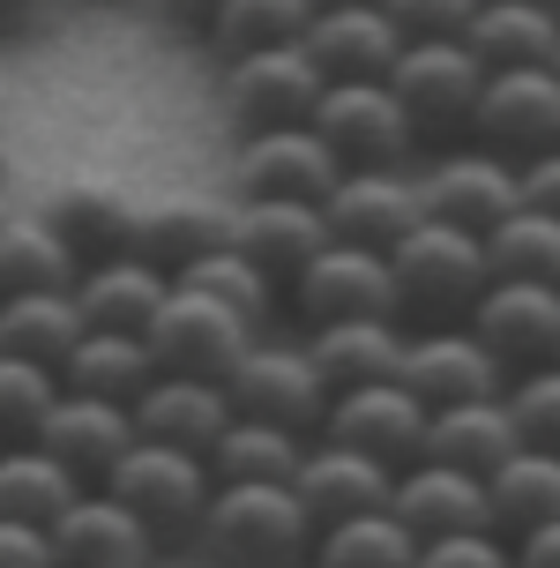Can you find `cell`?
<instances>
[{
    "label": "cell",
    "mask_w": 560,
    "mask_h": 568,
    "mask_svg": "<svg viewBox=\"0 0 560 568\" xmlns=\"http://www.w3.org/2000/svg\"><path fill=\"white\" fill-rule=\"evenodd\" d=\"M254 337H262V329H247L240 314L210 307V300L180 292V284L157 300L150 329H142V344H150L157 374H202V382H224V374H232V359H240Z\"/></svg>",
    "instance_id": "10"
},
{
    "label": "cell",
    "mask_w": 560,
    "mask_h": 568,
    "mask_svg": "<svg viewBox=\"0 0 560 568\" xmlns=\"http://www.w3.org/2000/svg\"><path fill=\"white\" fill-rule=\"evenodd\" d=\"M314 0H217L202 16V38L217 60H240V53H269V45H299Z\"/></svg>",
    "instance_id": "35"
},
{
    "label": "cell",
    "mask_w": 560,
    "mask_h": 568,
    "mask_svg": "<svg viewBox=\"0 0 560 568\" xmlns=\"http://www.w3.org/2000/svg\"><path fill=\"white\" fill-rule=\"evenodd\" d=\"M389 516L411 539H448V531H486V486L456 464L411 456L404 471H389Z\"/></svg>",
    "instance_id": "19"
},
{
    "label": "cell",
    "mask_w": 560,
    "mask_h": 568,
    "mask_svg": "<svg viewBox=\"0 0 560 568\" xmlns=\"http://www.w3.org/2000/svg\"><path fill=\"white\" fill-rule=\"evenodd\" d=\"M411 568H508V546L493 531H448V539H419Z\"/></svg>",
    "instance_id": "43"
},
{
    "label": "cell",
    "mask_w": 560,
    "mask_h": 568,
    "mask_svg": "<svg viewBox=\"0 0 560 568\" xmlns=\"http://www.w3.org/2000/svg\"><path fill=\"white\" fill-rule=\"evenodd\" d=\"M68 501H75V479H68L38 442L0 449V524H30V531H45Z\"/></svg>",
    "instance_id": "37"
},
{
    "label": "cell",
    "mask_w": 560,
    "mask_h": 568,
    "mask_svg": "<svg viewBox=\"0 0 560 568\" xmlns=\"http://www.w3.org/2000/svg\"><path fill=\"white\" fill-rule=\"evenodd\" d=\"M45 225L60 232V247L83 270V262L128 255V240H135V202L120 195V187H60L53 210H45Z\"/></svg>",
    "instance_id": "31"
},
{
    "label": "cell",
    "mask_w": 560,
    "mask_h": 568,
    "mask_svg": "<svg viewBox=\"0 0 560 568\" xmlns=\"http://www.w3.org/2000/svg\"><path fill=\"white\" fill-rule=\"evenodd\" d=\"M516 202H531V210H560V150L516 165Z\"/></svg>",
    "instance_id": "44"
},
{
    "label": "cell",
    "mask_w": 560,
    "mask_h": 568,
    "mask_svg": "<svg viewBox=\"0 0 560 568\" xmlns=\"http://www.w3.org/2000/svg\"><path fill=\"white\" fill-rule=\"evenodd\" d=\"M224 247H240V255L262 270L269 284H284L314 247H329V225H322V202H277V195H247L232 210V232H224Z\"/></svg>",
    "instance_id": "24"
},
{
    "label": "cell",
    "mask_w": 560,
    "mask_h": 568,
    "mask_svg": "<svg viewBox=\"0 0 560 568\" xmlns=\"http://www.w3.org/2000/svg\"><path fill=\"white\" fill-rule=\"evenodd\" d=\"M411 195H419L426 225L486 232L493 217L516 210V165H508V158H486V150H471V142H456V150H441V158L411 180Z\"/></svg>",
    "instance_id": "14"
},
{
    "label": "cell",
    "mask_w": 560,
    "mask_h": 568,
    "mask_svg": "<svg viewBox=\"0 0 560 568\" xmlns=\"http://www.w3.org/2000/svg\"><path fill=\"white\" fill-rule=\"evenodd\" d=\"M60 0H0V30H38Z\"/></svg>",
    "instance_id": "47"
},
{
    "label": "cell",
    "mask_w": 560,
    "mask_h": 568,
    "mask_svg": "<svg viewBox=\"0 0 560 568\" xmlns=\"http://www.w3.org/2000/svg\"><path fill=\"white\" fill-rule=\"evenodd\" d=\"M45 546H53L60 568H150L157 561L150 531L112 501L105 486H75V501L45 524Z\"/></svg>",
    "instance_id": "17"
},
{
    "label": "cell",
    "mask_w": 560,
    "mask_h": 568,
    "mask_svg": "<svg viewBox=\"0 0 560 568\" xmlns=\"http://www.w3.org/2000/svg\"><path fill=\"white\" fill-rule=\"evenodd\" d=\"M150 374H157V359H150V344H142V337H105V329H83V337L68 344V359L53 367V382H60V389H75V397L135 404Z\"/></svg>",
    "instance_id": "30"
},
{
    "label": "cell",
    "mask_w": 560,
    "mask_h": 568,
    "mask_svg": "<svg viewBox=\"0 0 560 568\" xmlns=\"http://www.w3.org/2000/svg\"><path fill=\"white\" fill-rule=\"evenodd\" d=\"M224 404H232V419H254V426H277V434L314 442V434H322V404H329V389H322V374L307 367L299 344L254 337L247 352L232 359V374H224Z\"/></svg>",
    "instance_id": "5"
},
{
    "label": "cell",
    "mask_w": 560,
    "mask_h": 568,
    "mask_svg": "<svg viewBox=\"0 0 560 568\" xmlns=\"http://www.w3.org/2000/svg\"><path fill=\"white\" fill-rule=\"evenodd\" d=\"M0 187H8V135H0Z\"/></svg>",
    "instance_id": "50"
},
{
    "label": "cell",
    "mask_w": 560,
    "mask_h": 568,
    "mask_svg": "<svg viewBox=\"0 0 560 568\" xmlns=\"http://www.w3.org/2000/svg\"><path fill=\"white\" fill-rule=\"evenodd\" d=\"M232 172H240V195H277V202H322L336 180H344V165L329 158V142L314 135V128H262V135H240Z\"/></svg>",
    "instance_id": "16"
},
{
    "label": "cell",
    "mask_w": 560,
    "mask_h": 568,
    "mask_svg": "<svg viewBox=\"0 0 560 568\" xmlns=\"http://www.w3.org/2000/svg\"><path fill=\"white\" fill-rule=\"evenodd\" d=\"M75 337H83V322L68 292H0V359H30L53 374Z\"/></svg>",
    "instance_id": "32"
},
{
    "label": "cell",
    "mask_w": 560,
    "mask_h": 568,
    "mask_svg": "<svg viewBox=\"0 0 560 568\" xmlns=\"http://www.w3.org/2000/svg\"><path fill=\"white\" fill-rule=\"evenodd\" d=\"M172 16H180V23H202V16H210V8H217V0H165Z\"/></svg>",
    "instance_id": "48"
},
{
    "label": "cell",
    "mask_w": 560,
    "mask_h": 568,
    "mask_svg": "<svg viewBox=\"0 0 560 568\" xmlns=\"http://www.w3.org/2000/svg\"><path fill=\"white\" fill-rule=\"evenodd\" d=\"M299 434H277V426H254V419H232L202 449V464H210V479L217 486H292V471H299Z\"/></svg>",
    "instance_id": "34"
},
{
    "label": "cell",
    "mask_w": 560,
    "mask_h": 568,
    "mask_svg": "<svg viewBox=\"0 0 560 568\" xmlns=\"http://www.w3.org/2000/svg\"><path fill=\"white\" fill-rule=\"evenodd\" d=\"M486 531L493 539H523L531 524H560V449H508L486 471Z\"/></svg>",
    "instance_id": "27"
},
{
    "label": "cell",
    "mask_w": 560,
    "mask_h": 568,
    "mask_svg": "<svg viewBox=\"0 0 560 568\" xmlns=\"http://www.w3.org/2000/svg\"><path fill=\"white\" fill-rule=\"evenodd\" d=\"M142 442H165V449L202 456L232 426V404H224V382H202V374H150L142 397L128 404Z\"/></svg>",
    "instance_id": "21"
},
{
    "label": "cell",
    "mask_w": 560,
    "mask_h": 568,
    "mask_svg": "<svg viewBox=\"0 0 560 568\" xmlns=\"http://www.w3.org/2000/svg\"><path fill=\"white\" fill-rule=\"evenodd\" d=\"M172 284L195 292V300H210V307H224V314H240L247 329H262V322L277 314V284L262 277L240 247H210V255H195L187 270H172Z\"/></svg>",
    "instance_id": "36"
},
{
    "label": "cell",
    "mask_w": 560,
    "mask_h": 568,
    "mask_svg": "<svg viewBox=\"0 0 560 568\" xmlns=\"http://www.w3.org/2000/svg\"><path fill=\"white\" fill-rule=\"evenodd\" d=\"M284 300L299 314V329H322V322H359V314H396V292H389V255L374 247H314L292 277H284Z\"/></svg>",
    "instance_id": "9"
},
{
    "label": "cell",
    "mask_w": 560,
    "mask_h": 568,
    "mask_svg": "<svg viewBox=\"0 0 560 568\" xmlns=\"http://www.w3.org/2000/svg\"><path fill=\"white\" fill-rule=\"evenodd\" d=\"M68 284H75V255L60 247V232L16 210L0 225V292H68Z\"/></svg>",
    "instance_id": "39"
},
{
    "label": "cell",
    "mask_w": 560,
    "mask_h": 568,
    "mask_svg": "<svg viewBox=\"0 0 560 568\" xmlns=\"http://www.w3.org/2000/svg\"><path fill=\"white\" fill-rule=\"evenodd\" d=\"M8 217H16V202H8V187H0V225H8Z\"/></svg>",
    "instance_id": "49"
},
{
    "label": "cell",
    "mask_w": 560,
    "mask_h": 568,
    "mask_svg": "<svg viewBox=\"0 0 560 568\" xmlns=\"http://www.w3.org/2000/svg\"><path fill=\"white\" fill-rule=\"evenodd\" d=\"M53 397H60V382L45 367H30V359H0V449L30 442Z\"/></svg>",
    "instance_id": "41"
},
{
    "label": "cell",
    "mask_w": 560,
    "mask_h": 568,
    "mask_svg": "<svg viewBox=\"0 0 560 568\" xmlns=\"http://www.w3.org/2000/svg\"><path fill=\"white\" fill-rule=\"evenodd\" d=\"M0 98H8V83H0Z\"/></svg>",
    "instance_id": "53"
},
{
    "label": "cell",
    "mask_w": 560,
    "mask_h": 568,
    "mask_svg": "<svg viewBox=\"0 0 560 568\" xmlns=\"http://www.w3.org/2000/svg\"><path fill=\"white\" fill-rule=\"evenodd\" d=\"M38 449L53 456L60 471L75 486H98L120 464V449L135 442V419H128V404H105V397H75V389H60L53 404H45V419H38V434H30Z\"/></svg>",
    "instance_id": "15"
},
{
    "label": "cell",
    "mask_w": 560,
    "mask_h": 568,
    "mask_svg": "<svg viewBox=\"0 0 560 568\" xmlns=\"http://www.w3.org/2000/svg\"><path fill=\"white\" fill-rule=\"evenodd\" d=\"M299 53H307V68L322 83H381L389 60L404 53V38L366 0V8H314L307 30H299Z\"/></svg>",
    "instance_id": "18"
},
{
    "label": "cell",
    "mask_w": 560,
    "mask_h": 568,
    "mask_svg": "<svg viewBox=\"0 0 560 568\" xmlns=\"http://www.w3.org/2000/svg\"><path fill=\"white\" fill-rule=\"evenodd\" d=\"M486 255H478V232L456 225H411L389 247V292H396V322L404 329H448L464 322L471 300L486 292Z\"/></svg>",
    "instance_id": "2"
},
{
    "label": "cell",
    "mask_w": 560,
    "mask_h": 568,
    "mask_svg": "<svg viewBox=\"0 0 560 568\" xmlns=\"http://www.w3.org/2000/svg\"><path fill=\"white\" fill-rule=\"evenodd\" d=\"M187 546H202V568H307L314 516L292 486H210Z\"/></svg>",
    "instance_id": "1"
},
{
    "label": "cell",
    "mask_w": 560,
    "mask_h": 568,
    "mask_svg": "<svg viewBox=\"0 0 560 568\" xmlns=\"http://www.w3.org/2000/svg\"><path fill=\"white\" fill-rule=\"evenodd\" d=\"M314 98H322V75L307 68L299 45H269V53L224 60V113H232L240 135H262V128H307Z\"/></svg>",
    "instance_id": "12"
},
{
    "label": "cell",
    "mask_w": 560,
    "mask_h": 568,
    "mask_svg": "<svg viewBox=\"0 0 560 568\" xmlns=\"http://www.w3.org/2000/svg\"><path fill=\"white\" fill-rule=\"evenodd\" d=\"M224 232H232V210L210 195H165V202H135V240H128V255H142L150 270H187L195 255L224 247Z\"/></svg>",
    "instance_id": "26"
},
{
    "label": "cell",
    "mask_w": 560,
    "mask_h": 568,
    "mask_svg": "<svg viewBox=\"0 0 560 568\" xmlns=\"http://www.w3.org/2000/svg\"><path fill=\"white\" fill-rule=\"evenodd\" d=\"M516 449V434H508L501 404H448V412H426V442L419 456H434V464H456V471H471V479H486L501 456Z\"/></svg>",
    "instance_id": "33"
},
{
    "label": "cell",
    "mask_w": 560,
    "mask_h": 568,
    "mask_svg": "<svg viewBox=\"0 0 560 568\" xmlns=\"http://www.w3.org/2000/svg\"><path fill=\"white\" fill-rule=\"evenodd\" d=\"M307 367L322 374V389H359V382H381L396 374V352H404V322L396 314H359V322H322L307 329Z\"/></svg>",
    "instance_id": "28"
},
{
    "label": "cell",
    "mask_w": 560,
    "mask_h": 568,
    "mask_svg": "<svg viewBox=\"0 0 560 568\" xmlns=\"http://www.w3.org/2000/svg\"><path fill=\"white\" fill-rule=\"evenodd\" d=\"M307 128L329 142V158L344 172H396L419 142H411V120L389 98V83H322Z\"/></svg>",
    "instance_id": "7"
},
{
    "label": "cell",
    "mask_w": 560,
    "mask_h": 568,
    "mask_svg": "<svg viewBox=\"0 0 560 568\" xmlns=\"http://www.w3.org/2000/svg\"><path fill=\"white\" fill-rule=\"evenodd\" d=\"M464 329L493 352V367H501V374L553 367V359H560V292H553V284H501V277H493L471 300Z\"/></svg>",
    "instance_id": "11"
},
{
    "label": "cell",
    "mask_w": 560,
    "mask_h": 568,
    "mask_svg": "<svg viewBox=\"0 0 560 568\" xmlns=\"http://www.w3.org/2000/svg\"><path fill=\"white\" fill-rule=\"evenodd\" d=\"M374 8L389 16V30L404 45H419V38H456V30L471 23L478 0H374Z\"/></svg>",
    "instance_id": "42"
},
{
    "label": "cell",
    "mask_w": 560,
    "mask_h": 568,
    "mask_svg": "<svg viewBox=\"0 0 560 568\" xmlns=\"http://www.w3.org/2000/svg\"><path fill=\"white\" fill-rule=\"evenodd\" d=\"M478 255H486V277L501 284H560V210L516 202L508 217L478 232Z\"/></svg>",
    "instance_id": "29"
},
{
    "label": "cell",
    "mask_w": 560,
    "mask_h": 568,
    "mask_svg": "<svg viewBox=\"0 0 560 568\" xmlns=\"http://www.w3.org/2000/svg\"><path fill=\"white\" fill-rule=\"evenodd\" d=\"M456 45L493 75V68H560V23L538 0H478Z\"/></svg>",
    "instance_id": "25"
},
{
    "label": "cell",
    "mask_w": 560,
    "mask_h": 568,
    "mask_svg": "<svg viewBox=\"0 0 560 568\" xmlns=\"http://www.w3.org/2000/svg\"><path fill=\"white\" fill-rule=\"evenodd\" d=\"M120 501V509L135 516L142 531H150V546L165 554V546H187L195 539V516H202V501H210V464L202 456H187V449H165V442H128L120 449V464H112L105 479H98Z\"/></svg>",
    "instance_id": "3"
},
{
    "label": "cell",
    "mask_w": 560,
    "mask_h": 568,
    "mask_svg": "<svg viewBox=\"0 0 560 568\" xmlns=\"http://www.w3.org/2000/svg\"><path fill=\"white\" fill-rule=\"evenodd\" d=\"M471 150L486 158H546L560 142V68H493L478 83V105H471Z\"/></svg>",
    "instance_id": "6"
},
{
    "label": "cell",
    "mask_w": 560,
    "mask_h": 568,
    "mask_svg": "<svg viewBox=\"0 0 560 568\" xmlns=\"http://www.w3.org/2000/svg\"><path fill=\"white\" fill-rule=\"evenodd\" d=\"M172 292L165 270H150L142 255H105V262H83L68 300H75V322L83 329H105V337H142L157 300Z\"/></svg>",
    "instance_id": "22"
},
{
    "label": "cell",
    "mask_w": 560,
    "mask_h": 568,
    "mask_svg": "<svg viewBox=\"0 0 560 568\" xmlns=\"http://www.w3.org/2000/svg\"><path fill=\"white\" fill-rule=\"evenodd\" d=\"M411 554H419V539H411L389 509H374V516L322 524V531H314L307 568H411Z\"/></svg>",
    "instance_id": "38"
},
{
    "label": "cell",
    "mask_w": 560,
    "mask_h": 568,
    "mask_svg": "<svg viewBox=\"0 0 560 568\" xmlns=\"http://www.w3.org/2000/svg\"><path fill=\"white\" fill-rule=\"evenodd\" d=\"M322 225H329V240H344V247L389 255L396 240L419 225V195H411L404 172H344L329 195H322Z\"/></svg>",
    "instance_id": "20"
},
{
    "label": "cell",
    "mask_w": 560,
    "mask_h": 568,
    "mask_svg": "<svg viewBox=\"0 0 560 568\" xmlns=\"http://www.w3.org/2000/svg\"><path fill=\"white\" fill-rule=\"evenodd\" d=\"M508 568H560V524H531L523 539H508Z\"/></svg>",
    "instance_id": "46"
},
{
    "label": "cell",
    "mask_w": 560,
    "mask_h": 568,
    "mask_svg": "<svg viewBox=\"0 0 560 568\" xmlns=\"http://www.w3.org/2000/svg\"><path fill=\"white\" fill-rule=\"evenodd\" d=\"M396 382H404L426 412H448V404H486L501 389V367H493V352H486L464 322H448V329H404Z\"/></svg>",
    "instance_id": "13"
},
{
    "label": "cell",
    "mask_w": 560,
    "mask_h": 568,
    "mask_svg": "<svg viewBox=\"0 0 560 568\" xmlns=\"http://www.w3.org/2000/svg\"><path fill=\"white\" fill-rule=\"evenodd\" d=\"M538 8H553V0H538Z\"/></svg>",
    "instance_id": "52"
},
{
    "label": "cell",
    "mask_w": 560,
    "mask_h": 568,
    "mask_svg": "<svg viewBox=\"0 0 560 568\" xmlns=\"http://www.w3.org/2000/svg\"><path fill=\"white\" fill-rule=\"evenodd\" d=\"M389 98L404 105L411 120V142H464L471 128V105H478V83H486V68H478L456 38H419V45H404L389 60Z\"/></svg>",
    "instance_id": "4"
},
{
    "label": "cell",
    "mask_w": 560,
    "mask_h": 568,
    "mask_svg": "<svg viewBox=\"0 0 560 568\" xmlns=\"http://www.w3.org/2000/svg\"><path fill=\"white\" fill-rule=\"evenodd\" d=\"M292 501L314 516V531L344 524V516H374V509H389V471L366 464L359 449H336V442L314 434L299 449V471H292Z\"/></svg>",
    "instance_id": "23"
},
{
    "label": "cell",
    "mask_w": 560,
    "mask_h": 568,
    "mask_svg": "<svg viewBox=\"0 0 560 568\" xmlns=\"http://www.w3.org/2000/svg\"><path fill=\"white\" fill-rule=\"evenodd\" d=\"M501 404L516 449H560V367H523V374H501Z\"/></svg>",
    "instance_id": "40"
},
{
    "label": "cell",
    "mask_w": 560,
    "mask_h": 568,
    "mask_svg": "<svg viewBox=\"0 0 560 568\" xmlns=\"http://www.w3.org/2000/svg\"><path fill=\"white\" fill-rule=\"evenodd\" d=\"M322 442L359 449L366 464H381V471H404L426 442V404L411 397L396 374L359 382V389H336V397L322 404Z\"/></svg>",
    "instance_id": "8"
},
{
    "label": "cell",
    "mask_w": 560,
    "mask_h": 568,
    "mask_svg": "<svg viewBox=\"0 0 560 568\" xmlns=\"http://www.w3.org/2000/svg\"><path fill=\"white\" fill-rule=\"evenodd\" d=\"M0 568H60L45 531H30V524H0Z\"/></svg>",
    "instance_id": "45"
},
{
    "label": "cell",
    "mask_w": 560,
    "mask_h": 568,
    "mask_svg": "<svg viewBox=\"0 0 560 568\" xmlns=\"http://www.w3.org/2000/svg\"><path fill=\"white\" fill-rule=\"evenodd\" d=\"M314 8H366V0H314Z\"/></svg>",
    "instance_id": "51"
}]
</instances>
